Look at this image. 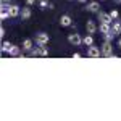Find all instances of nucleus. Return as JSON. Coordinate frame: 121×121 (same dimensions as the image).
I'll list each match as a JSON object with an SVG mask.
<instances>
[{
  "mask_svg": "<svg viewBox=\"0 0 121 121\" xmlns=\"http://www.w3.org/2000/svg\"><path fill=\"white\" fill-rule=\"evenodd\" d=\"M100 52H102L103 58H112V55H113V44H112V40H103V44L100 45Z\"/></svg>",
  "mask_w": 121,
  "mask_h": 121,
  "instance_id": "1",
  "label": "nucleus"
},
{
  "mask_svg": "<svg viewBox=\"0 0 121 121\" xmlns=\"http://www.w3.org/2000/svg\"><path fill=\"white\" fill-rule=\"evenodd\" d=\"M68 42L74 47H79V45H82V37L78 32H71V34H68Z\"/></svg>",
  "mask_w": 121,
  "mask_h": 121,
  "instance_id": "2",
  "label": "nucleus"
},
{
  "mask_svg": "<svg viewBox=\"0 0 121 121\" xmlns=\"http://www.w3.org/2000/svg\"><path fill=\"white\" fill-rule=\"evenodd\" d=\"M50 42V36L47 32H37L36 34V44L37 45H47Z\"/></svg>",
  "mask_w": 121,
  "mask_h": 121,
  "instance_id": "3",
  "label": "nucleus"
},
{
  "mask_svg": "<svg viewBox=\"0 0 121 121\" xmlns=\"http://www.w3.org/2000/svg\"><path fill=\"white\" fill-rule=\"evenodd\" d=\"M8 13L11 18H18V16H21V7L15 5V3H8Z\"/></svg>",
  "mask_w": 121,
  "mask_h": 121,
  "instance_id": "4",
  "label": "nucleus"
},
{
  "mask_svg": "<svg viewBox=\"0 0 121 121\" xmlns=\"http://www.w3.org/2000/svg\"><path fill=\"white\" fill-rule=\"evenodd\" d=\"M97 19H99L100 23H108V24L113 23V18L110 16V13H105V11H102V10L97 13Z\"/></svg>",
  "mask_w": 121,
  "mask_h": 121,
  "instance_id": "5",
  "label": "nucleus"
},
{
  "mask_svg": "<svg viewBox=\"0 0 121 121\" xmlns=\"http://www.w3.org/2000/svg\"><path fill=\"white\" fill-rule=\"evenodd\" d=\"M100 55H102V52H100L99 47H95V45L87 47V56H89V58H99Z\"/></svg>",
  "mask_w": 121,
  "mask_h": 121,
  "instance_id": "6",
  "label": "nucleus"
},
{
  "mask_svg": "<svg viewBox=\"0 0 121 121\" xmlns=\"http://www.w3.org/2000/svg\"><path fill=\"white\" fill-rule=\"evenodd\" d=\"M60 26H61V28H69V26H73V18H71L69 15H61V16H60Z\"/></svg>",
  "mask_w": 121,
  "mask_h": 121,
  "instance_id": "7",
  "label": "nucleus"
},
{
  "mask_svg": "<svg viewBox=\"0 0 121 121\" xmlns=\"http://www.w3.org/2000/svg\"><path fill=\"white\" fill-rule=\"evenodd\" d=\"M86 31H87V34H95V32L99 31V26L95 24L94 19H87V23H86Z\"/></svg>",
  "mask_w": 121,
  "mask_h": 121,
  "instance_id": "8",
  "label": "nucleus"
},
{
  "mask_svg": "<svg viewBox=\"0 0 121 121\" xmlns=\"http://www.w3.org/2000/svg\"><path fill=\"white\" fill-rule=\"evenodd\" d=\"M86 10L91 11V13H99V11H100V3H99V2H89L87 7H86Z\"/></svg>",
  "mask_w": 121,
  "mask_h": 121,
  "instance_id": "9",
  "label": "nucleus"
},
{
  "mask_svg": "<svg viewBox=\"0 0 121 121\" xmlns=\"http://www.w3.org/2000/svg\"><path fill=\"white\" fill-rule=\"evenodd\" d=\"M112 31L116 34V36H120V34H121V21H120V19H115V21L112 23Z\"/></svg>",
  "mask_w": 121,
  "mask_h": 121,
  "instance_id": "10",
  "label": "nucleus"
},
{
  "mask_svg": "<svg viewBox=\"0 0 121 121\" xmlns=\"http://www.w3.org/2000/svg\"><path fill=\"white\" fill-rule=\"evenodd\" d=\"M32 48H34V42H32V39H24V40H23V50L31 52Z\"/></svg>",
  "mask_w": 121,
  "mask_h": 121,
  "instance_id": "11",
  "label": "nucleus"
},
{
  "mask_svg": "<svg viewBox=\"0 0 121 121\" xmlns=\"http://www.w3.org/2000/svg\"><path fill=\"white\" fill-rule=\"evenodd\" d=\"M31 15H32V11H31V8H29V5H26V7L21 8V18L23 19H29Z\"/></svg>",
  "mask_w": 121,
  "mask_h": 121,
  "instance_id": "12",
  "label": "nucleus"
},
{
  "mask_svg": "<svg viewBox=\"0 0 121 121\" xmlns=\"http://www.w3.org/2000/svg\"><path fill=\"white\" fill-rule=\"evenodd\" d=\"M99 31H100L102 34H108V32L112 31V24H108V23H100V26H99Z\"/></svg>",
  "mask_w": 121,
  "mask_h": 121,
  "instance_id": "13",
  "label": "nucleus"
},
{
  "mask_svg": "<svg viewBox=\"0 0 121 121\" xmlns=\"http://www.w3.org/2000/svg\"><path fill=\"white\" fill-rule=\"evenodd\" d=\"M13 47H15L13 44H10V42H5V40H3V42H2V52H3V53H10Z\"/></svg>",
  "mask_w": 121,
  "mask_h": 121,
  "instance_id": "14",
  "label": "nucleus"
},
{
  "mask_svg": "<svg viewBox=\"0 0 121 121\" xmlns=\"http://www.w3.org/2000/svg\"><path fill=\"white\" fill-rule=\"evenodd\" d=\"M82 44H84L86 47L94 45V37H92V34H87L86 37H82Z\"/></svg>",
  "mask_w": 121,
  "mask_h": 121,
  "instance_id": "15",
  "label": "nucleus"
},
{
  "mask_svg": "<svg viewBox=\"0 0 121 121\" xmlns=\"http://www.w3.org/2000/svg\"><path fill=\"white\" fill-rule=\"evenodd\" d=\"M39 56H48V50L45 45H39Z\"/></svg>",
  "mask_w": 121,
  "mask_h": 121,
  "instance_id": "16",
  "label": "nucleus"
},
{
  "mask_svg": "<svg viewBox=\"0 0 121 121\" xmlns=\"http://www.w3.org/2000/svg\"><path fill=\"white\" fill-rule=\"evenodd\" d=\"M10 56H21V52H19V47H13L11 52H10Z\"/></svg>",
  "mask_w": 121,
  "mask_h": 121,
  "instance_id": "17",
  "label": "nucleus"
},
{
  "mask_svg": "<svg viewBox=\"0 0 121 121\" xmlns=\"http://www.w3.org/2000/svg\"><path fill=\"white\" fill-rule=\"evenodd\" d=\"M115 37H116V34H115L113 31H110L108 34H103V40H113Z\"/></svg>",
  "mask_w": 121,
  "mask_h": 121,
  "instance_id": "18",
  "label": "nucleus"
},
{
  "mask_svg": "<svg viewBox=\"0 0 121 121\" xmlns=\"http://www.w3.org/2000/svg\"><path fill=\"white\" fill-rule=\"evenodd\" d=\"M48 5H50L48 0H40V2H39V8H40V10H45Z\"/></svg>",
  "mask_w": 121,
  "mask_h": 121,
  "instance_id": "19",
  "label": "nucleus"
},
{
  "mask_svg": "<svg viewBox=\"0 0 121 121\" xmlns=\"http://www.w3.org/2000/svg\"><path fill=\"white\" fill-rule=\"evenodd\" d=\"M29 56H31V58H34V56H39V47L32 48V50L29 52Z\"/></svg>",
  "mask_w": 121,
  "mask_h": 121,
  "instance_id": "20",
  "label": "nucleus"
},
{
  "mask_svg": "<svg viewBox=\"0 0 121 121\" xmlns=\"http://www.w3.org/2000/svg\"><path fill=\"white\" fill-rule=\"evenodd\" d=\"M110 16L113 18V21H115V19H118V16H120L118 10H112V11H110Z\"/></svg>",
  "mask_w": 121,
  "mask_h": 121,
  "instance_id": "21",
  "label": "nucleus"
},
{
  "mask_svg": "<svg viewBox=\"0 0 121 121\" xmlns=\"http://www.w3.org/2000/svg\"><path fill=\"white\" fill-rule=\"evenodd\" d=\"M79 58H82V55H81V53H78V52H76V53H73V60H79Z\"/></svg>",
  "mask_w": 121,
  "mask_h": 121,
  "instance_id": "22",
  "label": "nucleus"
},
{
  "mask_svg": "<svg viewBox=\"0 0 121 121\" xmlns=\"http://www.w3.org/2000/svg\"><path fill=\"white\" fill-rule=\"evenodd\" d=\"M0 37H5V28H0Z\"/></svg>",
  "mask_w": 121,
  "mask_h": 121,
  "instance_id": "23",
  "label": "nucleus"
},
{
  "mask_svg": "<svg viewBox=\"0 0 121 121\" xmlns=\"http://www.w3.org/2000/svg\"><path fill=\"white\" fill-rule=\"evenodd\" d=\"M32 3H36V0H26V5H29V7H31Z\"/></svg>",
  "mask_w": 121,
  "mask_h": 121,
  "instance_id": "24",
  "label": "nucleus"
},
{
  "mask_svg": "<svg viewBox=\"0 0 121 121\" xmlns=\"http://www.w3.org/2000/svg\"><path fill=\"white\" fill-rule=\"evenodd\" d=\"M118 47H120V48H121V37L118 39Z\"/></svg>",
  "mask_w": 121,
  "mask_h": 121,
  "instance_id": "25",
  "label": "nucleus"
},
{
  "mask_svg": "<svg viewBox=\"0 0 121 121\" xmlns=\"http://www.w3.org/2000/svg\"><path fill=\"white\" fill-rule=\"evenodd\" d=\"M115 3H118V5H121V0H113Z\"/></svg>",
  "mask_w": 121,
  "mask_h": 121,
  "instance_id": "26",
  "label": "nucleus"
},
{
  "mask_svg": "<svg viewBox=\"0 0 121 121\" xmlns=\"http://www.w3.org/2000/svg\"><path fill=\"white\" fill-rule=\"evenodd\" d=\"M78 2H79V3H86L87 0H78Z\"/></svg>",
  "mask_w": 121,
  "mask_h": 121,
  "instance_id": "27",
  "label": "nucleus"
},
{
  "mask_svg": "<svg viewBox=\"0 0 121 121\" xmlns=\"http://www.w3.org/2000/svg\"><path fill=\"white\" fill-rule=\"evenodd\" d=\"M2 2H5V3H10V2H13V0H2Z\"/></svg>",
  "mask_w": 121,
  "mask_h": 121,
  "instance_id": "28",
  "label": "nucleus"
},
{
  "mask_svg": "<svg viewBox=\"0 0 121 121\" xmlns=\"http://www.w3.org/2000/svg\"><path fill=\"white\" fill-rule=\"evenodd\" d=\"M100 2H105V0H100Z\"/></svg>",
  "mask_w": 121,
  "mask_h": 121,
  "instance_id": "29",
  "label": "nucleus"
}]
</instances>
